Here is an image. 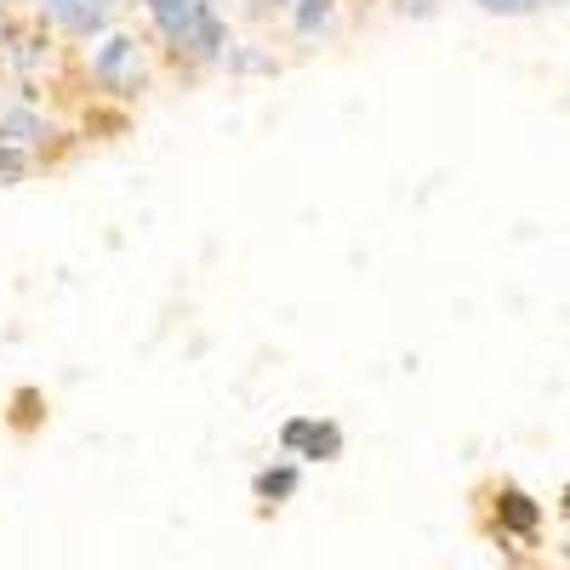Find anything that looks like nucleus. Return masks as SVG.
<instances>
[{
	"label": "nucleus",
	"instance_id": "f257e3e1",
	"mask_svg": "<svg viewBox=\"0 0 570 570\" xmlns=\"http://www.w3.org/2000/svg\"><path fill=\"white\" fill-rule=\"evenodd\" d=\"M142 7H149V23L171 46L177 63H195V69L223 63L228 23H223V12L212 7V0H142Z\"/></svg>",
	"mask_w": 570,
	"mask_h": 570
},
{
	"label": "nucleus",
	"instance_id": "f03ea898",
	"mask_svg": "<svg viewBox=\"0 0 570 570\" xmlns=\"http://www.w3.org/2000/svg\"><path fill=\"white\" fill-rule=\"evenodd\" d=\"M91 80H98L109 98H120V104L142 98V91H149V58H142V40L126 35V29L104 35L98 52H91Z\"/></svg>",
	"mask_w": 570,
	"mask_h": 570
},
{
	"label": "nucleus",
	"instance_id": "7ed1b4c3",
	"mask_svg": "<svg viewBox=\"0 0 570 570\" xmlns=\"http://www.w3.org/2000/svg\"><path fill=\"white\" fill-rule=\"evenodd\" d=\"M485 513H491V531H497L502 542H525V548H537V542H542L548 508H542L525 485L497 480V485L485 491Z\"/></svg>",
	"mask_w": 570,
	"mask_h": 570
},
{
	"label": "nucleus",
	"instance_id": "20e7f679",
	"mask_svg": "<svg viewBox=\"0 0 570 570\" xmlns=\"http://www.w3.org/2000/svg\"><path fill=\"white\" fill-rule=\"evenodd\" d=\"M343 422L331 416H285L279 422V456L292 462H337L343 456Z\"/></svg>",
	"mask_w": 570,
	"mask_h": 570
},
{
	"label": "nucleus",
	"instance_id": "39448f33",
	"mask_svg": "<svg viewBox=\"0 0 570 570\" xmlns=\"http://www.w3.org/2000/svg\"><path fill=\"white\" fill-rule=\"evenodd\" d=\"M297 491H303V468H297L292 456H279V462H268V468H257V473H252V497L263 502V513L285 508Z\"/></svg>",
	"mask_w": 570,
	"mask_h": 570
},
{
	"label": "nucleus",
	"instance_id": "423d86ee",
	"mask_svg": "<svg viewBox=\"0 0 570 570\" xmlns=\"http://www.w3.org/2000/svg\"><path fill=\"white\" fill-rule=\"evenodd\" d=\"M0 142H12V149H40V142H46V115L35 104L0 109Z\"/></svg>",
	"mask_w": 570,
	"mask_h": 570
},
{
	"label": "nucleus",
	"instance_id": "0eeeda50",
	"mask_svg": "<svg viewBox=\"0 0 570 570\" xmlns=\"http://www.w3.org/2000/svg\"><path fill=\"white\" fill-rule=\"evenodd\" d=\"M35 7H40V18H46V23L63 29L69 40H91V35H104V23L91 18V12L80 7V0H35Z\"/></svg>",
	"mask_w": 570,
	"mask_h": 570
},
{
	"label": "nucleus",
	"instance_id": "6e6552de",
	"mask_svg": "<svg viewBox=\"0 0 570 570\" xmlns=\"http://www.w3.org/2000/svg\"><path fill=\"white\" fill-rule=\"evenodd\" d=\"M292 29L303 35V40H320L331 23H337V0H292Z\"/></svg>",
	"mask_w": 570,
	"mask_h": 570
},
{
	"label": "nucleus",
	"instance_id": "1a4fd4ad",
	"mask_svg": "<svg viewBox=\"0 0 570 570\" xmlns=\"http://www.w3.org/2000/svg\"><path fill=\"white\" fill-rule=\"evenodd\" d=\"M223 63H228V75H274V63L257 52V46H234V40H228Z\"/></svg>",
	"mask_w": 570,
	"mask_h": 570
},
{
	"label": "nucleus",
	"instance_id": "9d476101",
	"mask_svg": "<svg viewBox=\"0 0 570 570\" xmlns=\"http://www.w3.org/2000/svg\"><path fill=\"white\" fill-rule=\"evenodd\" d=\"M29 166H35V155H29V149H12V142H0V188L23 183V177H29Z\"/></svg>",
	"mask_w": 570,
	"mask_h": 570
},
{
	"label": "nucleus",
	"instance_id": "9b49d317",
	"mask_svg": "<svg viewBox=\"0 0 570 570\" xmlns=\"http://www.w3.org/2000/svg\"><path fill=\"white\" fill-rule=\"evenodd\" d=\"M35 422H40V389H18L12 394V428H23V434H29Z\"/></svg>",
	"mask_w": 570,
	"mask_h": 570
},
{
	"label": "nucleus",
	"instance_id": "f8f14e48",
	"mask_svg": "<svg viewBox=\"0 0 570 570\" xmlns=\"http://www.w3.org/2000/svg\"><path fill=\"white\" fill-rule=\"evenodd\" d=\"M480 7L497 18H519V12H531V0H480Z\"/></svg>",
	"mask_w": 570,
	"mask_h": 570
},
{
	"label": "nucleus",
	"instance_id": "ddd939ff",
	"mask_svg": "<svg viewBox=\"0 0 570 570\" xmlns=\"http://www.w3.org/2000/svg\"><path fill=\"white\" fill-rule=\"evenodd\" d=\"M285 7H292V0H246L252 18H268V12H285Z\"/></svg>",
	"mask_w": 570,
	"mask_h": 570
},
{
	"label": "nucleus",
	"instance_id": "4468645a",
	"mask_svg": "<svg viewBox=\"0 0 570 570\" xmlns=\"http://www.w3.org/2000/svg\"><path fill=\"white\" fill-rule=\"evenodd\" d=\"M80 7H86L91 18H98V23H109V12L120 7V0H80Z\"/></svg>",
	"mask_w": 570,
	"mask_h": 570
},
{
	"label": "nucleus",
	"instance_id": "2eb2a0df",
	"mask_svg": "<svg viewBox=\"0 0 570 570\" xmlns=\"http://www.w3.org/2000/svg\"><path fill=\"white\" fill-rule=\"evenodd\" d=\"M537 7H564V0H531V12H537Z\"/></svg>",
	"mask_w": 570,
	"mask_h": 570
},
{
	"label": "nucleus",
	"instance_id": "dca6fc26",
	"mask_svg": "<svg viewBox=\"0 0 570 570\" xmlns=\"http://www.w3.org/2000/svg\"><path fill=\"white\" fill-rule=\"evenodd\" d=\"M7 7H12V0H0V12H7Z\"/></svg>",
	"mask_w": 570,
	"mask_h": 570
}]
</instances>
